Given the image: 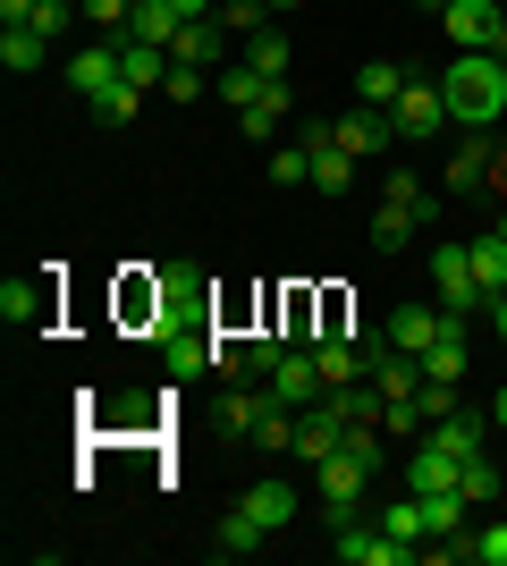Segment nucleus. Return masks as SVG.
<instances>
[{"mask_svg": "<svg viewBox=\"0 0 507 566\" xmlns=\"http://www.w3.org/2000/svg\"><path fill=\"white\" fill-rule=\"evenodd\" d=\"M25 25H34L43 43H60V34H68V0H34V9H25Z\"/></svg>", "mask_w": 507, "mask_h": 566, "instance_id": "37", "label": "nucleus"}, {"mask_svg": "<svg viewBox=\"0 0 507 566\" xmlns=\"http://www.w3.org/2000/svg\"><path fill=\"white\" fill-rule=\"evenodd\" d=\"M263 415H271V389H229V398H220V431H237V440H254Z\"/></svg>", "mask_w": 507, "mask_h": 566, "instance_id": "21", "label": "nucleus"}, {"mask_svg": "<svg viewBox=\"0 0 507 566\" xmlns=\"http://www.w3.org/2000/svg\"><path fill=\"white\" fill-rule=\"evenodd\" d=\"M465 465L448 449H432V440H414V465H406V491H457Z\"/></svg>", "mask_w": 507, "mask_h": 566, "instance_id": "15", "label": "nucleus"}, {"mask_svg": "<svg viewBox=\"0 0 507 566\" xmlns=\"http://www.w3.org/2000/svg\"><path fill=\"white\" fill-rule=\"evenodd\" d=\"M490 136H499V127H465L457 161H448V195H483V178H490Z\"/></svg>", "mask_w": 507, "mask_h": 566, "instance_id": "11", "label": "nucleus"}, {"mask_svg": "<svg viewBox=\"0 0 507 566\" xmlns=\"http://www.w3.org/2000/svg\"><path fill=\"white\" fill-rule=\"evenodd\" d=\"M178 18H220V0H169Z\"/></svg>", "mask_w": 507, "mask_h": 566, "instance_id": "40", "label": "nucleus"}, {"mask_svg": "<svg viewBox=\"0 0 507 566\" xmlns=\"http://www.w3.org/2000/svg\"><path fill=\"white\" fill-rule=\"evenodd\" d=\"M338 558H347V566H414V558H423V549H414V542H398V533H363V524L356 516H347V524H338Z\"/></svg>", "mask_w": 507, "mask_h": 566, "instance_id": "6", "label": "nucleus"}, {"mask_svg": "<svg viewBox=\"0 0 507 566\" xmlns=\"http://www.w3.org/2000/svg\"><path fill=\"white\" fill-rule=\"evenodd\" d=\"M161 94H169V102H194V94H203V69H178V60H169Z\"/></svg>", "mask_w": 507, "mask_h": 566, "instance_id": "38", "label": "nucleus"}, {"mask_svg": "<svg viewBox=\"0 0 507 566\" xmlns=\"http://www.w3.org/2000/svg\"><path fill=\"white\" fill-rule=\"evenodd\" d=\"M465 254H474V280H483V296H507V237H499V229H483L474 245H465Z\"/></svg>", "mask_w": 507, "mask_h": 566, "instance_id": "19", "label": "nucleus"}, {"mask_svg": "<svg viewBox=\"0 0 507 566\" xmlns=\"http://www.w3.org/2000/svg\"><path fill=\"white\" fill-rule=\"evenodd\" d=\"M499 237H507V212H499Z\"/></svg>", "mask_w": 507, "mask_h": 566, "instance_id": "44", "label": "nucleus"}, {"mask_svg": "<svg viewBox=\"0 0 507 566\" xmlns=\"http://www.w3.org/2000/svg\"><path fill=\"white\" fill-rule=\"evenodd\" d=\"M85 18H94V25H110V34H119V25L136 18V0H85Z\"/></svg>", "mask_w": 507, "mask_h": 566, "instance_id": "39", "label": "nucleus"}, {"mask_svg": "<svg viewBox=\"0 0 507 566\" xmlns=\"http://www.w3.org/2000/svg\"><path fill=\"white\" fill-rule=\"evenodd\" d=\"M356 94H363V102H381V111H389V102L406 94V69H398V60H372V69H356Z\"/></svg>", "mask_w": 507, "mask_h": 566, "instance_id": "26", "label": "nucleus"}, {"mask_svg": "<svg viewBox=\"0 0 507 566\" xmlns=\"http://www.w3.org/2000/svg\"><path fill=\"white\" fill-rule=\"evenodd\" d=\"M338 144H347V153H356V161H381L389 144H398V118H389L381 102H363L356 118H338Z\"/></svg>", "mask_w": 507, "mask_h": 566, "instance_id": "9", "label": "nucleus"}, {"mask_svg": "<svg viewBox=\"0 0 507 566\" xmlns=\"http://www.w3.org/2000/svg\"><path fill=\"white\" fill-rule=\"evenodd\" d=\"M448 558H474V566H507V524H474L448 542Z\"/></svg>", "mask_w": 507, "mask_h": 566, "instance_id": "25", "label": "nucleus"}, {"mask_svg": "<svg viewBox=\"0 0 507 566\" xmlns=\"http://www.w3.org/2000/svg\"><path fill=\"white\" fill-rule=\"evenodd\" d=\"M119 76L152 94V85L169 76V51H161V43H145V34H119Z\"/></svg>", "mask_w": 507, "mask_h": 566, "instance_id": "17", "label": "nucleus"}, {"mask_svg": "<svg viewBox=\"0 0 507 566\" xmlns=\"http://www.w3.org/2000/svg\"><path fill=\"white\" fill-rule=\"evenodd\" d=\"M178 25H187V18H178V9H169V0H136V18H127L119 25V34H145V43H178Z\"/></svg>", "mask_w": 507, "mask_h": 566, "instance_id": "22", "label": "nucleus"}, {"mask_svg": "<svg viewBox=\"0 0 507 566\" xmlns=\"http://www.w3.org/2000/svg\"><path fill=\"white\" fill-rule=\"evenodd\" d=\"M440 102H448V127H499L507 118V60L499 51H457L440 69Z\"/></svg>", "mask_w": 507, "mask_h": 566, "instance_id": "1", "label": "nucleus"}, {"mask_svg": "<svg viewBox=\"0 0 507 566\" xmlns=\"http://www.w3.org/2000/svg\"><path fill=\"white\" fill-rule=\"evenodd\" d=\"M389 118H398V136H440V127H448V102H440V85L406 76V94L389 102Z\"/></svg>", "mask_w": 507, "mask_h": 566, "instance_id": "8", "label": "nucleus"}, {"mask_svg": "<svg viewBox=\"0 0 507 566\" xmlns=\"http://www.w3.org/2000/svg\"><path fill=\"white\" fill-rule=\"evenodd\" d=\"M237 118H245V136H271V127L288 118V76H271L263 102H254V111H237Z\"/></svg>", "mask_w": 507, "mask_h": 566, "instance_id": "28", "label": "nucleus"}, {"mask_svg": "<svg viewBox=\"0 0 507 566\" xmlns=\"http://www.w3.org/2000/svg\"><path fill=\"white\" fill-rule=\"evenodd\" d=\"M245 69H263V76H288V34H279V25L245 34Z\"/></svg>", "mask_w": 507, "mask_h": 566, "instance_id": "27", "label": "nucleus"}, {"mask_svg": "<svg viewBox=\"0 0 507 566\" xmlns=\"http://www.w3.org/2000/svg\"><path fill=\"white\" fill-rule=\"evenodd\" d=\"M432 287H440V305L448 313H490V296H483V280H474V254L465 245H432Z\"/></svg>", "mask_w": 507, "mask_h": 566, "instance_id": "5", "label": "nucleus"}, {"mask_svg": "<svg viewBox=\"0 0 507 566\" xmlns=\"http://www.w3.org/2000/svg\"><path fill=\"white\" fill-rule=\"evenodd\" d=\"M338 449H347V415H338L330 398L305 406V415H296V465H321V457H338Z\"/></svg>", "mask_w": 507, "mask_h": 566, "instance_id": "7", "label": "nucleus"}, {"mask_svg": "<svg viewBox=\"0 0 507 566\" xmlns=\"http://www.w3.org/2000/svg\"><path fill=\"white\" fill-rule=\"evenodd\" d=\"M220 34H229L220 18H187V25H178V43H169V60H178V69H212V60H220Z\"/></svg>", "mask_w": 507, "mask_h": 566, "instance_id": "14", "label": "nucleus"}, {"mask_svg": "<svg viewBox=\"0 0 507 566\" xmlns=\"http://www.w3.org/2000/svg\"><path fill=\"white\" fill-rule=\"evenodd\" d=\"M263 85H271L263 69H220V102H229V111H254V102H263Z\"/></svg>", "mask_w": 507, "mask_h": 566, "instance_id": "31", "label": "nucleus"}, {"mask_svg": "<svg viewBox=\"0 0 507 566\" xmlns=\"http://www.w3.org/2000/svg\"><path fill=\"white\" fill-rule=\"evenodd\" d=\"M254 449H288L296 457V406H271L263 423H254Z\"/></svg>", "mask_w": 507, "mask_h": 566, "instance_id": "34", "label": "nucleus"}, {"mask_svg": "<svg viewBox=\"0 0 507 566\" xmlns=\"http://www.w3.org/2000/svg\"><path fill=\"white\" fill-rule=\"evenodd\" d=\"M490 331H499V347H507V296H490Z\"/></svg>", "mask_w": 507, "mask_h": 566, "instance_id": "41", "label": "nucleus"}, {"mask_svg": "<svg viewBox=\"0 0 507 566\" xmlns=\"http://www.w3.org/2000/svg\"><path fill=\"white\" fill-rule=\"evenodd\" d=\"M271 187H314V153H305V144H279V153H271Z\"/></svg>", "mask_w": 507, "mask_h": 566, "instance_id": "32", "label": "nucleus"}, {"mask_svg": "<svg viewBox=\"0 0 507 566\" xmlns=\"http://www.w3.org/2000/svg\"><path fill=\"white\" fill-rule=\"evenodd\" d=\"M423 440H432V449H448V457L465 465V457H483V415H474V406H457V415H448V423H432Z\"/></svg>", "mask_w": 507, "mask_h": 566, "instance_id": "18", "label": "nucleus"}, {"mask_svg": "<svg viewBox=\"0 0 507 566\" xmlns=\"http://www.w3.org/2000/svg\"><path fill=\"white\" fill-rule=\"evenodd\" d=\"M220 25H229V34H263V25H271V0H220Z\"/></svg>", "mask_w": 507, "mask_h": 566, "instance_id": "36", "label": "nucleus"}, {"mask_svg": "<svg viewBox=\"0 0 507 566\" xmlns=\"http://www.w3.org/2000/svg\"><path fill=\"white\" fill-rule=\"evenodd\" d=\"M448 322H457V313H423V305H398V313H389V347L423 355V347H432L440 331H448Z\"/></svg>", "mask_w": 507, "mask_h": 566, "instance_id": "12", "label": "nucleus"}, {"mask_svg": "<svg viewBox=\"0 0 507 566\" xmlns=\"http://www.w3.org/2000/svg\"><path fill=\"white\" fill-rule=\"evenodd\" d=\"M423 212H432V203H423V178H414V169H389L381 212H372V245H381V254H406V237H414Z\"/></svg>", "mask_w": 507, "mask_h": 566, "instance_id": "2", "label": "nucleus"}, {"mask_svg": "<svg viewBox=\"0 0 507 566\" xmlns=\"http://www.w3.org/2000/svg\"><path fill=\"white\" fill-rule=\"evenodd\" d=\"M68 85H76L85 102H102L110 85H119V43H85V51L68 60Z\"/></svg>", "mask_w": 507, "mask_h": 566, "instance_id": "10", "label": "nucleus"}, {"mask_svg": "<svg viewBox=\"0 0 507 566\" xmlns=\"http://www.w3.org/2000/svg\"><path fill=\"white\" fill-rule=\"evenodd\" d=\"M372 389H381V398H414V389H423V355L381 347V355H372Z\"/></svg>", "mask_w": 507, "mask_h": 566, "instance_id": "13", "label": "nucleus"}, {"mask_svg": "<svg viewBox=\"0 0 507 566\" xmlns=\"http://www.w3.org/2000/svg\"><path fill=\"white\" fill-rule=\"evenodd\" d=\"M465 516H474V507H465V491H423V524H432V542H457Z\"/></svg>", "mask_w": 507, "mask_h": 566, "instance_id": "23", "label": "nucleus"}, {"mask_svg": "<svg viewBox=\"0 0 507 566\" xmlns=\"http://www.w3.org/2000/svg\"><path fill=\"white\" fill-rule=\"evenodd\" d=\"M440 25H448V43H457V51H499V60H507V9H499V0H448Z\"/></svg>", "mask_w": 507, "mask_h": 566, "instance_id": "4", "label": "nucleus"}, {"mask_svg": "<svg viewBox=\"0 0 507 566\" xmlns=\"http://www.w3.org/2000/svg\"><path fill=\"white\" fill-rule=\"evenodd\" d=\"M314 313H321V296L314 287H288V296H279V338H296V347H314Z\"/></svg>", "mask_w": 507, "mask_h": 566, "instance_id": "20", "label": "nucleus"}, {"mask_svg": "<svg viewBox=\"0 0 507 566\" xmlns=\"http://www.w3.org/2000/svg\"><path fill=\"white\" fill-rule=\"evenodd\" d=\"M271 9H296V0H271Z\"/></svg>", "mask_w": 507, "mask_h": 566, "instance_id": "43", "label": "nucleus"}, {"mask_svg": "<svg viewBox=\"0 0 507 566\" xmlns=\"http://www.w3.org/2000/svg\"><path fill=\"white\" fill-rule=\"evenodd\" d=\"M490 423H499V431H507V389H499V398H490Z\"/></svg>", "mask_w": 507, "mask_h": 566, "instance_id": "42", "label": "nucleus"}, {"mask_svg": "<svg viewBox=\"0 0 507 566\" xmlns=\"http://www.w3.org/2000/svg\"><path fill=\"white\" fill-rule=\"evenodd\" d=\"M43 60H51V43H43V34H34V25H0V69H43Z\"/></svg>", "mask_w": 507, "mask_h": 566, "instance_id": "24", "label": "nucleus"}, {"mask_svg": "<svg viewBox=\"0 0 507 566\" xmlns=\"http://www.w3.org/2000/svg\"><path fill=\"white\" fill-rule=\"evenodd\" d=\"M0 313H9V331H51V313H60V262L51 271H25V280L0 287Z\"/></svg>", "mask_w": 507, "mask_h": 566, "instance_id": "3", "label": "nucleus"}, {"mask_svg": "<svg viewBox=\"0 0 507 566\" xmlns=\"http://www.w3.org/2000/svg\"><path fill=\"white\" fill-rule=\"evenodd\" d=\"M271 533L254 516H245V507H229V516H220V558H245V549H263Z\"/></svg>", "mask_w": 507, "mask_h": 566, "instance_id": "30", "label": "nucleus"}, {"mask_svg": "<svg viewBox=\"0 0 507 566\" xmlns=\"http://www.w3.org/2000/svg\"><path fill=\"white\" fill-rule=\"evenodd\" d=\"M136 111H145V85H127V76H119V85H110V94L94 102V118H110V127H127Z\"/></svg>", "mask_w": 507, "mask_h": 566, "instance_id": "35", "label": "nucleus"}, {"mask_svg": "<svg viewBox=\"0 0 507 566\" xmlns=\"http://www.w3.org/2000/svg\"><path fill=\"white\" fill-rule=\"evenodd\" d=\"M465 507H490V499H499V465H490V457H465Z\"/></svg>", "mask_w": 507, "mask_h": 566, "instance_id": "33", "label": "nucleus"}, {"mask_svg": "<svg viewBox=\"0 0 507 566\" xmlns=\"http://www.w3.org/2000/svg\"><path fill=\"white\" fill-rule=\"evenodd\" d=\"M237 507H245L254 524H263V533H288V524H296V491H288V482H254V491H245Z\"/></svg>", "mask_w": 507, "mask_h": 566, "instance_id": "16", "label": "nucleus"}, {"mask_svg": "<svg viewBox=\"0 0 507 566\" xmlns=\"http://www.w3.org/2000/svg\"><path fill=\"white\" fill-rule=\"evenodd\" d=\"M381 533H398V542H414V549L432 542V524H423V491H406V499H398V507L381 516Z\"/></svg>", "mask_w": 507, "mask_h": 566, "instance_id": "29", "label": "nucleus"}]
</instances>
